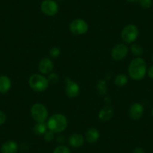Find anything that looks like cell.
Here are the masks:
<instances>
[{
    "label": "cell",
    "instance_id": "14",
    "mask_svg": "<svg viewBox=\"0 0 153 153\" xmlns=\"http://www.w3.org/2000/svg\"><path fill=\"white\" fill-rule=\"evenodd\" d=\"M113 113H114V110L113 107L109 105L105 106L104 108L100 110L98 113V118L102 121H108L113 117Z\"/></svg>",
    "mask_w": 153,
    "mask_h": 153
},
{
    "label": "cell",
    "instance_id": "27",
    "mask_svg": "<svg viewBox=\"0 0 153 153\" xmlns=\"http://www.w3.org/2000/svg\"><path fill=\"white\" fill-rule=\"evenodd\" d=\"M147 74H148L149 77L153 79V65L147 69Z\"/></svg>",
    "mask_w": 153,
    "mask_h": 153
},
{
    "label": "cell",
    "instance_id": "9",
    "mask_svg": "<svg viewBox=\"0 0 153 153\" xmlns=\"http://www.w3.org/2000/svg\"><path fill=\"white\" fill-rule=\"evenodd\" d=\"M66 87L65 93L69 98H75L80 93V86L77 83L73 81L70 78L67 77L65 80Z\"/></svg>",
    "mask_w": 153,
    "mask_h": 153
},
{
    "label": "cell",
    "instance_id": "10",
    "mask_svg": "<svg viewBox=\"0 0 153 153\" xmlns=\"http://www.w3.org/2000/svg\"><path fill=\"white\" fill-rule=\"evenodd\" d=\"M144 113V107L140 103H134L128 110V115L133 120H139L143 117Z\"/></svg>",
    "mask_w": 153,
    "mask_h": 153
},
{
    "label": "cell",
    "instance_id": "18",
    "mask_svg": "<svg viewBox=\"0 0 153 153\" xmlns=\"http://www.w3.org/2000/svg\"><path fill=\"white\" fill-rule=\"evenodd\" d=\"M128 81V76L124 74H120L117 75L114 79L115 85L119 86V87H123V86H126Z\"/></svg>",
    "mask_w": 153,
    "mask_h": 153
},
{
    "label": "cell",
    "instance_id": "22",
    "mask_svg": "<svg viewBox=\"0 0 153 153\" xmlns=\"http://www.w3.org/2000/svg\"><path fill=\"white\" fill-rule=\"evenodd\" d=\"M51 59H56L60 56V49L56 47H54L51 49L49 52Z\"/></svg>",
    "mask_w": 153,
    "mask_h": 153
},
{
    "label": "cell",
    "instance_id": "19",
    "mask_svg": "<svg viewBox=\"0 0 153 153\" xmlns=\"http://www.w3.org/2000/svg\"><path fill=\"white\" fill-rule=\"evenodd\" d=\"M107 91V85L105 80H100L97 83V92L100 95H104Z\"/></svg>",
    "mask_w": 153,
    "mask_h": 153
},
{
    "label": "cell",
    "instance_id": "3",
    "mask_svg": "<svg viewBox=\"0 0 153 153\" xmlns=\"http://www.w3.org/2000/svg\"><path fill=\"white\" fill-rule=\"evenodd\" d=\"M29 85L32 90L37 92H42L48 88L49 81L48 78L43 75L34 74L29 77Z\"/></svg>",
    "mask_w": 153,
    "mask_h": 153
},
{
    "label": "cell",
    "instance_id": "12",
    "mask_svg": "<svg viewBox=\"0 0 153 153\" xmlns=\"http://www.w3.org/2000/svg\"><path fill=\"white\" fill-rule=\"evenodd\" d=\"M100 133L95 128H90L87 129L85 134V139L86 142L90 144H94L99 140Z\"/></svg>",
    "mask_w": 153,
    "mask_h": 153
},
{
    "label": "cell",
    "instance_id": "29",
    "mask_svg": "<svg viewBox=\"0 0 153 153\" xmlns=\"http://www.w3.org/2000/svg\"><path fill=\"white\" fill-rule=\"evenodd\" d=\"M127 1L129 2H135L137 1H139V0H127Z\"/></svg>",
    "mask_w": 153,
    "mask_h": 153
},
{
    "label": "cell",
    "instance_id": "25",
    "mask_svg": "<svg viewBox=\"0 0 153 153\" xmlns=\"http://www.w3.org/2000/svg\"><path fill=\"white\" fill-rule=\"evenodd\" d=\"M54 134L55 133H53L51 131L48 130L45 134V135H44V139H45V140L47 141V142H51V141H52L54 139Z\"/></svg>",
    "mask_w": 153,
    "mask_h": 153
},
{
    "label": "cell",
    "instance_id": "21",
    "mask_svg": "<svg viewBox=\"0 0 153 153\" xmlns=\"http://www.w3.org/2000/svg\"><path fill=\"white\" fill-rule=\"evenodd\" d=\"M53 153H71L70 149L64 145H61L57 146L53 150Z\"/></svg>",
    "mask_w": 153,
    "mask_h": 153
},
{
    "label": "cell",
    "instance_id": "23",
    "mask_svg": "<svg viewBox=\"0 0 153 153\" xmlns=\"http://www.w3.org/2000/svg\"><path fill=\"white\" fill-rule=\"evenodd\" d=\"M140 6L144 9H148L152 5V0H139Z\"/></svg>",
    "mask_w": 153,
    "mask_h": 153
},
{
    "label": "cell",
    "instance_id": "13",
    "mask_svg": "<svg viewBox=\"0 0 153 153\" xmlns=\"http://www.w3.org/2000/svg\"><path fill=\"white\" fill-rule=\"evenodd\" d=\"M69 145L74 148H79L84 143V137L80 134H73L68 139Z\"/></svg>",
    "mask_w": 153,
    "mask_h": 153
},
{
    "label": "cell",
    "instance_id": "5",
    "mask_svg": "<svg viewBox=\"0 0 153 153\" xmlns=\"http://www.w3.org/2000/svg\"><path fill=\"white\" fill-rule=\"evenodd\" d=\"M139 35V29L137 26L134 24L127 25L123 28L121 32V38L124 42L132 44L137 40Z\"/></svg>",
    "mask_w": 153,
    "mask_h": 153
},
{
    "label": "cell",
    "instance_id": "30",
    "mask_svg": "<svg viewBox=\"0 0 153 153\" xmlns=\"http://www.w3.org/2000/svg\"><path fill=\"white\" fill-rule=\"evenodd\" d=\"M151 114H152V116L153 117V107H152V109L151 110Z\"/></svg>",
    "mask_w": 153,
    "mask_h": 153
},
{
    "label": "cell",
    "instance_id": "20",
    "mask_svg": "<svg viewBox=\"0 0 153 153\" xmlns=\"http://www.w3.org/2000/svg\"><path fill=\"white\" fill-rule=\"evenodd\" d=\"M131 51L132 54L137 57H140L143 54V48L138 44H133L131 46Z\"/></svg>",
    "mask_w": 153,
    "mask_h": 153
},
{
    "label": "cell",
    "instance_id": "1",
    "mask_svg": "<svg viewBox=\"0 0 153 153\" xmlns=\"http://www.w3.org/2000/svg\"><path fill=\"white\" fill-rule=\"evenodd\" d=\"M128 72L129 76L133 80H142L147 74L146 62L141 57H136L133 59L129 63Z\"/></svg>",
    "mask_w": 153,
    "mask_h": 153
},
{
    "label": "cell",
    "instance_id": "8",
    "mask_svg": "<svg viewBox=\"0 0 153 153\" xmlns=\"http://www.w3.org/2000/svg\"><path fill=\"white\" fill-rule=\"evenodd\" d=\"M128 53V48L125 44H117L111 51V56L117 61H121L126 57Z\"/></svg>",
    "mask_w": 153,
    "mask_h": 153
},
{
    "label": "cell",
    "instance_id": "26",
    "mask_svg": "<svg viewBox=\"0 0 153 153\" xmlns=\"http://www.w3.org/2000/svg\"><path fill=\"white\" fill-rule=\"evenodd\" d=\"M6 120H7L6 114H5L3 111L0 110V126H2V125L6 122Z\"/></svg>",
    "mask_w": 153,
    "mask_h": 153
},
{
    "label": "cell",
    "instance_id": "2",
    "mask_svg": "<svg viewBox=\"0 0 153 153\" xmlns=\"http://www.w3.org/2000/svg\"><path fill=\"white\" fill-rule=\"evenodd\" d=\"M47 126L48 130L53 133H62L65 130L68 126L67 118L62 113H55L47 120Z\"/></svg>",
    "mask_w": 153,
    "mask_h": 153
},
{
    "label": "cell",
    "instance_id": "15",
    "mask_svg": "<svg viewBox=\"0 0 153 153\" xmlns=\"http://www.w3.org/2000/svg\"><path fill=\"white\" fill-rule=\"evenodd\" d=\"M18 146L14 140H8L2 144L1 147L2 153H17Z\"/></svg>",
    "mask_w": 153,
    "mask_h": 153
},
{
    "label": "cell",
    "instance_id": "24",
    "mask_svg": "<svg viewBox=\"0 0 153 153\" xmlns=\"http://www.w3.org/2000/svg\"><path fill=\"white\" fill-rule=\"evenodd\" d=\"M49 83H56L59 80V75L56 73H51L48 77Z\"/></svg>",
    "mask_w": 153,
    "mask_h": 153
},
{
    "label": "cell",
    "instance_id": "7",
    "mask_svg": "<svg viewBox=\"0 0 153 153\" xmlns=\"http://www.w3.org/2000/svg\"><path fill=\"white\" fill-rule=\"evenodd\" d=\"M59 5L54 0H44L41 4V10L47 16L56 15L59 11Z\"/></svg>",
    "mask_w": 153,
    "mask_h": 153
},
{
    "label": "cell",
    "instance_id": "6",
    "mask_svg": "<svg viewBox=\"0 0 153 153\" xmlns=\"http://www.w3.org/2000/svg\"><path fill=\"white\" fill-rule=\"evenodd\" d=\"M69 29L73 35H84L89 30V25L83 19H75L69 25Z\"/></svg>",
    "mask_w": 153,
    "mask_h": 153
},
{
    "label": "cell",
    "instance_id": "17",
    "mask_svg": "<svg viewBox=\"0 0 153 153\" xmlns=\"http://www.w3.org/2000/svg\"><path fill=\"white\" fill-rule=\"evenodd\" d=\"M48 131V128L46 123H37L33 128L34 133L37 136H44Z\"/></svg>",
    "mask_w": 153,
    "mask_h": 153
},
{
    "label": "cell",
    "instance_id": "31",
    "mask_svg": "<svg viewBox=\"0 0 153 153\" xmlns=\"http://www.w3.org/2000/svg\"><path fill=\"white\" fill-rule=\"evenodd\" d=\"M152 62H153V54H152Z\"/></svg>",
    "mask_w": 153,
    "mask_h": 153
},
{
    "label": "cell",
    "instance_id": "16",
    "mask_svg": "<svg viewBox=\"0 0 153 153\" xmlns=\"http://www.w3.org/2000/svg\"><path fill=\"white\" fill-rule=\"evenodd\" d=\"M11 87V79L6 75L0 76V93H6Z\"/></svg>",
    "mask_w": 153,
    "mask_h": 153
},
{
    "label": "cell",
    "instance_id": "11",
    "mask_svg": "<svg viewBox=\"0 0 153 153\" xmlns=\"http://www.w3.org/2000/svg\"><path fill=\"white\" fill-rule=\"evenodd\" d=\"M53 69V62L51 58L45 57L42 59L38 63V70L43 74H51Z\"/></svg>",
    "mask_w": 153,
    "mask_h": 153
},
{
    "label": "cell",
    "instance_id": "28",
    "mask_svg": "<svg viewBox=\"0 0 153 153\" xmlns=\"http://www.w3.org/2000/svg\"><path fill=\"white\" fill-rule=\"evenodd\" d=\"M133 153H146L145 150L143 148H140V147H137V148H135L134 149Z\"/></svg>",
    "mask_w": 153,
    "mask_h": 153
},
{
    "label": "cell",
    "instance_id": "4",
    "mask_svg": "<svg viewBox=\"0 0 153 153\" xmlns=\"http://www.w3.org/2000/svg\"><path fill=\"white\" fill-rule=\"evenodd\" d=\"M31 116L36 123H46L48 120V110L44 104L36 103L31 107Z\"/></svg>",
    "mask_w": 153,
    "mask_h": 153
}]
</instances>
